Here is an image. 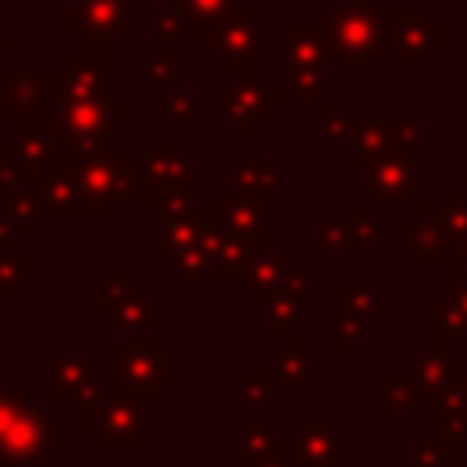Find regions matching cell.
Segmentation results:
<instances>
[{
    "label": "cell",
    "mask_w": 467,
    "mask_h": 467,
    "mask_svg": "<svg viewBox=\"0 0 467 467\" xmlns=\"http://www.w3.org/2000/svg\"><path fill=\"white\" fill-rule=\"evenodd\" d=\"M80 431L102 456H139L150 449L146 401L117 379L99 383L95 394L80 405Z\"/></svg>",
    "instance_id": "6da1fadb"
},
{
    "label": "cell",
    "mask_w": 467,
    "mask_h": 467,
    "mask_svg": "<svg viewBox=\"0 0 467 467\" xmlns=\"http://www.w3.org/2000/svg\"><path fill=\"white\" fill-rule=\"evenodd\" d=\"M332 69L328 29L310 22H281V102H325V73Z\"/></svg>",
    "instance_id": "7a4b0ae2"
},
{
    "label": "cell",
    "mask_w": 467,
    "mask_h": 467,
    "mask_svg": "<svg viewBox=\"0 0 467 467\" xmlns=\"http://www.w3.org/2000/svg\"><path fill=\"white\" fill-rule=\"evenodd\" d=\"M117 120H131V106L117 102L113 95L55 99L47 128L69 157H106V153H117V146H113V124Z\"/></svg>",
    "instance_id": "3957f363"
},
{
    "label": "cell",
    "mask_w": 467,
    "mask_h": 467,
    "mask_svg": "<svg viewBox=\"0 0 467 467\" xmlns=\"http://www.w3.org/2000/svg\"><path fill=\"white\" fill-rule=\"evenodd\" d=\"M113 379L161 405L168 387L182 383V358L164 347V336H113Z\"/></svg>",
    "instance_id": "277c9868"
},
{
    "label": "cell",
    "mask_w": 467,
    "mask_h": 467,
    "mask_svg": "<svg viewBox=\"0 0 467 467\" xmlns=\"http://www.w3.org/2000/svg\"><path fill=\"white\" fill-rule=\"evenodd\" d=\"M212 117L230 128L234 139H259L266 124L281 117V91L263 73H230L226 84L212 88Z\"/></svg>",
    "instance_id": "5b68a950"
},
{
    "label": "cell",
    "mask_w": 467,
    "mask_h": 467,
    "mask_svg": "<svg viewBox=\"0 0 467 467\" xmlns=\"http://www.w3.org/2000/svg\"><path fill=\"white\" fill-rule=\"evenodd\" d=\"M212 215L237 234L241 241H248L259 255L263 252H277L281 241V204L277 193H255V190H237V186H215L208 197Z\"/></svg>",
    "instance_id": "8992f818"
},
{
    "label": "cell",
    "mask_w": 467,
    "mask_h": 467,
    "mask_svg": "<svg viewBox=\"0 0 467 467\" xmlns=\"http://www.w3.org/2000/svg\"><path fill=\"white\" fill-rule=\"evenodd\" d=\"M383 332V303L376 285H332L328 288V350L361 354L368 339Z\"/></svg>",
    "instance_id": "52a82bcc"
},
{
    "label": "cell",
    "mask_w": 467,
    "mask_h": 467,
    "mask_svg": "<svg viewBox=\"0 0 467 467\" xmlns=\"http://www.w3.org/2000/svg\"><path fill=\"white\" fill-rule=\"evenodd\" d=\"M263 26L266 11L252 0H244L208 40L193 44L197 55H208V62L219 73H263Z\"/></svg>",
    "instance_id": "ba28073f"
},
{
    "label": "cell",
    "mask_w": 467,
    "mask_h": 467,
    "mask_svg": "<svg viewBox=\"0 0 467 467\" xmlns=\"http://www.w3.org/2000/svg\"><path fill=\"white\" fill-rule=\"evenodd\" d=\"M361 197L376 204H420L427 201V146H394L365 171Z\"/></svg>",
    "instance_id": "9c48e42d"
},
{
    "label": "cell",
    "mask_w": 467,
    "mask_h": 467,
    "mask_svg": "<svg viewBox=\"0 0 467 467\" xmlns=\"http://www.w3.org/2000/svg\"><path fill=\"white\" fill-rule=\"evenodd\" d=\"M146 252L164 255L171 248L193 244L204 223V204L182 190H153L146 201Z\"/></svg>",
    "instance_id": "30bf717a"
},
{
    "label": "cell",
    "mask_w": 467,
    "mask_h": 467,
    "mask_svg": "<svg viewBox=\"0 0 467 467\" xmlns=\"http://www.w3.org/2000/svg\"><path fill=\"white\" fill-rule=\"evenodd\" d=\"M325 29H328V47H332V69L379 62V51L387 44V29H383L379 11H365L358 4H347V7L332 11Z\"/></svg>",
    "instance_id": "8fae6325"
},
{
    "label": "cell",
    "mask_w": 467,
    "mask_h": 467,
    "mask_svg": "<svg viewBox=\"0 0 467 467\" xmlns=\"http://www.w3.org/2000/svg\"><path fill=\"white\" fill-rule=\"evenodd\" d=\"M394 244L401 255L412 259L416 270H449L456 266V241L441 223V208L431 201L412 204V215L398 219Z\"/></svg>",
    "instance_id": "7c38bea8"
},
{
    "label": "cell",
    "mask_w": 467,
    "mask_h": 467,
    "mask_svg": "<svg viewBox=\"0 0 467 467\" xmlns=\"http://www.w3.org/2000/svg\"><path fill=\"white\" fill-rule=\"evenodd\" d=\"M66 449V420L29 405L7 431L0 445V467H44L55 452Z\"/></svg>",
    "instance_id": "4fadbf2b"
},
{
    "label": "cell",
    "mask_w": 467,
    "mask_h": 467,
    "mask_svg": "<svg viewBox=\"0 0 467 467\" xmlns=\"http://www.w3.org/2000/svg\"><path fill=\"white\" fill-rule=\"evenodd\" d=\"M58 99V69H0V120L36 124L47 120Z\"/></svg>",
    "instance_id": "5bb4252c"
},
{
    "label": "cell",
    "mask_w": 467,
    "mask_h": 467,
    "mask_svg": "<svg viewBox=\"0 0 467 467\" xmlns=\"http://www.w3.org/2000/svg\"><path fill=\"white\" fill-rule=\"evenodd\" d=\"M135 0H66L62 33L80 44H117L131 36Z\"/></svg>",
    "instance_id": "9a60e30c"
},
{
    "label": "cell",
    "mask_w": 467,
    "mask_h": 467,
    "mask_svg": "<svg viewBox=\"0 0 467 467\" xmlns=\"http://www.w3.org/2000/svg\"><path fill=\"white\" fill-rule=\"evenodd\" d=\"M113 95V44H80L58 69V99H102Z\"/></svg>",
    "instance_id": "2e32d148"
},
{
    "label": "cell",
    "mask_w": 467,
    "mask_h": 467,
    "mask_svg": "<svg viewBox=\"0 0 467 467\" xmlns=\"http://www.w3.org/2000/svg\"><path fill=\"white\" fill-rule=\"evenodd\" d=\"M44 372H47V405H84L99 387V354L51 350L44 358Z\"/></svg>",
    "instance_id": "e0dca14e"
},
{
    "label": "cell",
    "mask_w": 467,
    "mask_h": 467,
    "mask_svg": "<svg viewBox=\"0 0 467 467\" xmlns=\"http://www.w3.org/2000/svg\"><path fill=\"white\" fill-rule=\"evenodd\" d=\"M40 197H44V219H51V223H84V219H88V223H109L106 212L95 208V204L84 197L69 153L40 179Z\"/></svg>",
    "instance_id": "ac0fdd59"
},
{
    "label": "cell",
    "mask_w": 467,
    "mask_h": 467,
    "mask_svg": "<svg viewBox=\"0 0 467 467\" xmlns=\"http://www.w3.org/2000/svg\"><path fill=\"white\" fill-rule=\"evenodd\" d=\"M296 467H347V420H310L299 416L288 434Z\"/></svg>",
    "instance_id": "d6986e66"
},
{
    "label": "cell",
    "mask_w": 467,
    "mask_h": 467,
    "mask_svg": "<svg viewBox=\"0 0 467 467\" xmlns=\"http://www.w3.org/2000/svg\"><path fill=\"white\" fill-rule=\"evenodd\" d=\"M204 248L212 252V266H215V288H241L244 285V274L252 266V259L259 255L248 241H241L237 234H230L215 215L212 208L204 204V223H201V234Z\"/></svg>",
    "instance_id": "ffe728a7"
},
{
    "label": "cell",
    "mask_w": 467,
    "mask_h": 467,
    "mask_svg": "<svg viewBox=\"0 0 467 467\" xmlns=\"http://www.w3.org/2000/svg\"><path fill=\"white\" fill-rule=\"evenodd\" d=\"M142 157H146L150 193L153 190H182V193H193V186H197V164L182 150V142L175 135H150Z\"/></svg>",
    "instance_id": "44dd1931"
},
{
    "label": "cell",
    "mask_w": 467,
    "mask_h": 467,
    "mask_svg": "<svg viewBox=\"0 0 467 467\" xmlns=\"http://www.w3.org/2000/svg\"><path fill=\"white\" fill-rule=\"evenodd\" d=\"M285 431L277 416H234L230 420V467H252L259 456L285 449Z\"/></svg>",
    "instance_id": "7402d4cb"
},
{
    "label": "cell",
    "mask_w": 467,
    "mask_h": 467,
    "mask_svg": "<svg viewBox=\"0 0 467 467\" xmlns=\"http://www.w3.org/2000/svg\"><path fill=\"white\" fill-rule=\"evenodd\" d=\"M11 135H15L18 171H22V179L40 182V179L66 157V150H62V142L51 135L47 120H36V124H15Z\"/></svg>",
    "instance_id": "603a6c76"
},
{
    "label": "cell",
    "mask_w": 467,
    "mask_h": 467,
    "mask_svg": "<svg viewBox=\"0 0 467 467\" xmlns=\"http://www.w3.org/2000/svg\"><path fill=\"white\" fill-rule=\"evenodd\" d=\"M161 281L164 288H215V266L212 252L197 237L193 244L171 248L161 255Z\"/></svg>",
    "instance_id": "cb8c5ba5"
},
{
    "label": "cell",
    "mask_w": 467,
    "mask_h": 467,
    "mask_svg": "<svg viewBox=\"0 0 467 467\" xmlns=\"http://www.w3.org/2000/svg\"><path fill=\"white\" fill-rule=\"evenodd\" d=\"M164 317H168L164 303H157L146 285H131L117 314L109 317V325H113V336H164Z\"/></svg>",
    "instance_id": "d4e9b609"
},
{
    "label": "cell",
    "mask_w": 467,
    "mask_h": 467,
    "mask_svg": "<svg viewBox=\"0 0 467 467\" xmlns=\"http://www.w3.org/2000/svg\"><path fill=\"white\" fill-rule=\"evenodd\" d=\"M299 266V255L296 252H263V255H255L252 259V266H248V274H244V285H241V292H244V299L252 303V306H263L266 299H274L281 288H285V281H288V274Z\"/></svg>",
    "instance_id": "484cf974"
},
{
    "label": "cell",
    "mask_w": 467,
    "mask_h": 467,
    "mask_svg": "<svg viewBox=\"0 0 467 467\" xmlns=\"http://www.w3.org/2000/svg\"><path fill=\"white\" fill-rule=\"evenodd\" d=\"M394 146H398V124H390V120H361V124L350 128L343 161H347L350 171H368Z\"/></svg>",
    "instance_id": "4316f807"
},
{
    "label": "cell",
    "mask_w": 467,
    "mask_h": 467,
    "mask_svg": "<svg viewBox=\"0 0 467 467\" xmlns=\"http://www.w3.org/2000/svg\"><path fill=\"white\" fill-rule=\"evenodd\" d=\"M427 405V394L412 368H379V416L412 420Z\"/></svg>",
    "instance_id": "83f0119b"
},
{
    "label": "cell",
    "mask_w": 467,
    "mask_h": 467,
    "mask_svg": "<svg viewBox=\"0 0 467 467\" xmlns=\"http://www.w3.org/2000/svg\"><path fill=\"white\" fill-rule=\"evenodd\" d=\"M263 365L274 372V379L281 387H306L310 383V372H314V339L296 332V336H285L277 339V350H270L263 358Z\"/></svg>",
    "instance_id": "f1b7e54d"
},
{
    "label": "cell",
    "mask_w": 467,
    "mask_h": 467,
    "mask_svg": "<svg viewBox=\"0 0 467 467\" xmlns=\"http://www.w3.org/2000/svg\"><path fill=\"white\" fill-rule=\"evenodd\" d=\"M281 390L285 387L274 379V372L266 365L230 372V401L237 409H244L248 416H266V409H274L281 401Z\"/></svg>",
    "instance_id": "f546056e"
},
{
    "label": "cell",
    "mask_w": 467,
    "mask_h": 467,
    "mask_svg": "<svg viewBox=\"0 0 467 467\" xmlns=\"http://www.w3.org/2000/svg\"><path fill=\"white\" fill-rule=\"evenodd\" d=\"M0 219L15 230V237H29L33 226L44 219L40 182H33V179H15V182L0 186Z\"/></svg>",
    "instance_id": "4dcf8cb0"
},
{
    "label": "cell",
    "mask_w": 467,
    "mask_h": 467,
    "mask_svg": "<svg viewBox=\"0 0 467 467\" xmlns=\"http://www.w3.org/2000/svg\"><path fill=\"white\" fill-rule=\"evenodd\" d=\"M409 368L416 372V379H420V387H423V394H427V401H431L438 390H445L449 383H456V379L463 376L467 361H463L460 350H449V347H427V350H416V354H412Z\"/></svg>",
    "instance_id": "1f68e13d"
},
{
    "label": "cell",
    "mask_w": 467,
    "mask_h": 467,
    "mask_svg": "<svg viewBox=\"0 0 467 467\" xmlns=\"http://www.w3.org/2000/svg\"><path fill=\"white\" fill-rule=\"evenodd\" d=\"M15 230L0 219V303L11 306L22 288L33 285V255L15 244Z\"/></svg>",
    "instance_id": "d6a6232c"
},
{
    "label": "cell",
    "mask_w": 467,
    "mask_h": 467,
    "mask_svg": "<svg viewBox=\"0 0 467 467\" xmlns=\"http://www.w3.org/2000/svg\"><path fill=\"white\" fill-rule=\"evenodd\" d=\"M339 219L350 237V255H376L383 248V215H379L376 201L361 197V201L347 204Z\"/></svg>",
    "instance_id": "836d02e7"
},
{
    "label": "cell",
    "mask_w": 467,
    "mask_h": 467,
    "mask_svg": "<svg viewBox=\"0 0 467 467\" xmlns=\"http://www.w3.org/2000/svg\"><path fill=\"white\" fill-rule=\"evenodd\" d=\"M230 186L277 193L281 186V157L277 153H234L230 157Z\"/></svg>",
    "instance_id": "e575fe53"
},
{
    "label": "cell",
    "mask_w": 467,
    "mask_h": 467,
    "mask_svg": "<svg viewBox=\"0 0 467 467\" xmlns=\"http://www.w3.org/2000/svg\"><path fill=\"white\" fill-rule=\"evenodd\" d=\"M314 317V303L310 296H292V292H277L274 299L263 303V336L266 339H285L296 336L303 321Z\"/></svg>",
    "instance_id": "d590c367"
},
{
    "label": "cell",
    "mask_w": 467,
    "mask_h": 467,
    "mask_svg": "<svg viewBox=\"0 0 467 467\" xmlns=\"http://www.w3.org/2000/svg\"><path fill=\"white\" fill-rule=\"evenodd\" d=\"M412 467H463V438L427 427L412 438Z\"/></svg>",
    "instance_id": "8d00e7d4"
},
{
    "label": "cell",
    "mask_w": 467,
    "mask_h": 467,
    "mask_svg": "<svg viewBox=\"0 0 467 467\" xmlns=\"http://www.w3.org/2000/svg\"><path fill=\"white\" fill-rule=\"evenodd\" d=\"M467 372V368H463ZM427 412H431V427L438 431H452L460 438H467V383L463 376L456 383H449L445 390H438L431 401H427Z\"/></svg>",
    "instance_id": "74e56055"
},
{
    "label": "cell",
    "mask_w": 467,
    "mask_h": 467,
    "mask_svg": "<svg viewBox=\"0 0 467 467\" xmlns=\"http://www.w3.org/2000/svg\"><path fill=\"white\" fill-rule=\"evenodd\" d=\"M244 0H182L186 7V22H190V40L201 44L208 40Z\"/></svg>",
    "instance_id": "f35d334b"
},
{
    "label": "cell",
    "mask_w": 467,
    "mask_h": 467,
    "mask_svg": "<svg viewBox=\"0 0 467 467\" xmlns=\"http://www.w3.org/2000/svg\"><path fill=\"white\" fill-rule=\"evenodd\" d=\"M135 277L128 266H99L95 274V314L102 321H109L117 314V306L124 303V296L131 292Z\"/></svg>",
    "instance_id": "ab89813d"
},
{
    "label": "cell",
    "mask_w": 467,
    "mask_h": 467,
    "mask_svg": "<svg viewBox=\"0 0 467 467\" xmlns=\"http://www.w3.org/2000/svg\"><path fill=\"white\" fill-rule=\"evenodd\" d=\"M314 135L317 139H325L328 142V150L332 153H339L343 157V150H347V139H350V128H354V120L347 117V106H339V102H317L314 106Z\"/></svg>",
    "instance_id": "60d3db41"
},
{
    "label": "cell",
    "mask_w": 467,
    "mask_h": 467,
    "mask_svg": "<svg viewBox=\"0 0 467 467\" xmlns=\"http://www.w3.org/2000/svg\"><path fill=\"white\" fill-rule=\"evenodd\" d=\"M146 18H150V29L161 44H182L190 40V22H186V7L182 0H157L146 7Z\"/></svg>",
    "instance_id": "b9f144b4"
},
{
    "label": "cell",
    "mask_w": 467,
    "mask_h": 467,
    "mask_svg": "<svg viewBox=\"0 0 467 467\" xmlns=\"http://www.w3.org/2000/svg\"><path fill=\"white\" fill-rule=\"evenodd\" d=\"M427 332H431V343L427 347H449L456 336H467V317L449 303H431L427 310Z\"/></svg>",
    "instance_id": "7bdbcfd3"
},
{
    "label": "cell",
    "mask_w": 467,
    "mask_h": 467,
    "mask_svg": "<svg viewBox=\"0 0 467 467\" xmlns=\"http://www.w3.org/2000/svg\"><path fill=\"white\" fill-rule=\"evenodd\" d=\"M146 84L150 88H179V44H161L157 51L146 55Z\"/></svg>",
    "instance_id": "ee69618b"
},
{
    "label": "cell",
    "mask_w": 467,
    "mask_h": 467,
    "mask_svg": "<svg viewBox=\"0 0 467 467\" xmlns=\"http://www.w3.org/2000/svg\"><path fill=\"white\" fill-rule=\"evenodd\" d=\"M310 248L317 255H350V237H347L343 219H321L310 237Z\"/></svg>",
    "instance_id": "f6af8a7d"
},
{
    "label": "cell",
    "mask_w": 467,
    "mask_h": 467,
    "mask_svg": "<svg viewBox=\"0 0 467 467\" xmlns=\"http://www.w3.org/2000/svg\"><path fill=\"white\" fill-rule=\"evenodd\" d=\"M29 405H33V390H29L26 383H18V387H0V445H4V438H7V431H11V423H15Z\"/></svg>",
    "instance_id": "bcb514c9"
},
{
    "label": "cell",
    "mask_w": 467,
    "mask_h": 467,
    "mask_svg": "<svg viewBox=\"0 0 467 467\" xmlns=\"http://www.w3.org/2000/svg\"><path fill=\"white\" fill-rule=\"evenodd\" d=\"M438 208H441V223H445L449 237L460 241L467 234V197H463V190L460 186H449Z\"/></svg>",
    "instance_id": "7dc6e473"
},
{
    "label": "cell",
    "mask_w": 467,
    "mask_h": 467,
    "mask_svg": "<svg viewBox=\"0 0 467 467\" xmlns=\"http://www.w3.org/2000/svg\"><path fill=\"white\" fill-rule=\"evenodd\" d=\"M197 109H201L197 95L186 91L182 84H179V88H168V95H164V102H161V113H164L168 120H193Z\"/></svg>",
    "instance_id": "c3c4849f"
},
{
    "label": "cell",
    "mask_w": 467,
    "mask_h": 467,
    "mask_svg": "<svg viewBox=\"0 0 467 467\" xmlns=\"http://www.w3.org/2000/svg\"><path fill=\"white\" fill-rule=\"evenodd\" d=\"M445 292H449L445 299H449V303L467 317V266H460V263H456V266H449V270H445Z\"/></svg>",
    "instance_id": "681fc988"
},
{
    "label": "cell",
    "mask_w": 467,
    "mask_h": 467,
    "mask_svg": "<svg viewBox=\"0 0 467 467\" xmlns=\"http://www.w3.org/2000/svg\"><path fill=\"white\" fill-rule=\"evenodd\" d=\"M22 179L18 171V150H15V135H0V186Z\"/></svg>",
    "instance_id": "f907efd6"
},
{
    "label": "cell",
    "mask_w": 467,
    "mask_h": 467,
    "mask_svg": "<svg viewBox=\"0 0 467 467\" xmlns=\"http://www.w3.org/2000/svg\"><path fill=\"white\" fill-rule=\"evenodd\" d=\"M310 288H314V270L310 266H296L285 281V292H292V296H310Z\"/></svg>",
    "instance_id": "816d5d0a"
},
{
    "label": "cell",
    "mask_w": 467,
    "mask_h": 467,
    "mask_svg": "<svg viewBox=\"0 0 467 467\" xmlns=\"http://www.w3.org/2000/svg\"><path fill=\"white\" fill-rule=\"evenodd\" d=\"M252 467H296V456H292V445L285 441V449H277V452H266V456H259Z\"/></svg>",
    "instance_id": "f5cc1de1"
},
{
    "label": "cell",
    "mask_w": 467,
    "mask_h": 467,
    "mask_svg": "<svg viewBox=\"0 0 467 467\" xmlns=\"http://www.w3.org/2000/svg\"><path fill=\"white\" fill-rule=\"evenodd\" d=\"M456 263H460V266H467V234L456 241Z\"/></svg>",
    "instance_id": "db71d44e"
},
{
    "label": "cell",
    "mask_w": 467,
    "mask_h": 467,
    "mask_svg": "<svg viewBox=\"0 0 467 467\" xmlns=\"http://www.w3.org/2000/svg\"><path fill=\"white\" fill-rule=\"evenodd\" d=\"M15 51V40L11 36H0V55H11Z\"/></svg>",
    "instance_id": "11a10c76"
},
{
    "label": "cell",
    "mask_w": 467,
    "mask_h": 467,
    "mask_svg": "<svg viewBox=\"0 0 467 467\" xmlns=\"http://www.w3.org/2000/svg\"><path fill=\"white\" fill-rule=\"evenodd\" d=\"M135 4H139V7H150V4H157V0H135Z\"/></svg>",
    "instance_id": "9f6ffc18"
},
{
    "label": "cell",
    "mask_w": 467,
    "mask_h": 467,
    "mask_svg": "<svg viewBox=\"0 0 467 467\" xmlns=\"http://www.w3.org/2000/svg\"><path fill=\"white\" fill-rule=\"evenodd\" d=\"M11 4H15V0H0V7H11Z\"/></svg>",
    "instance_id": "6f0895ef"
},
{
    "label": "cell",
    "mask_w": 467,
    "mask_h": 467,
    "mask_svg": "<svg viewBox=\"0 0 467 467\" xmlns=\"http://www.w3.org/2000/svg\"><path fill=\"white\" fill-rule=\"evenodd\" d=\"M47 4H58V7H62V4H66V0H47Z\"/></svg>",
    "instance_id": "680465c9"
},
{
    "label": "cell",
    "mask_w": 467,
    "mask_h": 467,
    "mask_svg": "<svg viewBox=\"0 0 467 467\" xmlns=\"http://www.w3.org/2000/svg\"><path fill=\"white\" fill-rule=\"evenodd\" d=\"M463 186H467V171H463Z\"/></svg>",
    "instance_id": "91938a15"
},
{
    "label": "cell",
    "mask_w": 467,
    "mask_h": 467,
    "mask_svg": "<svg viewBox=\"0 0 467 467\" xmlns=\"http://www.w3.org/2000/svg\"><path fill=\"white\" fill-rule=\"evenodd\" d=\"M463 383H467V372H463Z\"/></svg>",
    "instance_id": "94428289"
}]
</instances>
